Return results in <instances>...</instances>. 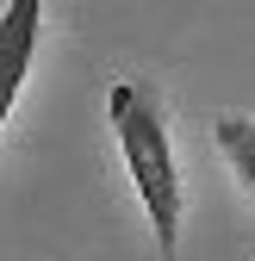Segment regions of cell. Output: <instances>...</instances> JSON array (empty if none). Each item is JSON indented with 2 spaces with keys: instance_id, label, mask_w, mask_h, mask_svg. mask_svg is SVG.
<instances>
[{
  "instance_id": "cell-1",
  "label": "cell",
  "mask_w": 255,
  "mask_h": 261,
  "mask_svg": "<svg viewBox=\"0 0 255 261\" xmlns=\"http://www.w3.org/2000/svg\"><path fill=\"white\" fill-rule=\"evenodd\" d=\"M106 124H112L118 155H124L131 193L143 205V224L156 237V255L174 261L181 255V224H187V180H181V155H174V137H168V112L149 87L112 81L106 87Z\"/></svg>"
},
{
  "instance_id": "cell-3",
  "label": "cell",
  "mask_w": 255,
  "mask_h": 261,
  "mask_svg": "<svg viewBox=\"0 0 255 261\" xmlns=\"http://www.w3.org/2000/svg\"><path fill=\"white\" fill-rule=\"evenodd\" d=\"M212 143L224 149V162H231V174L243 180V193H255V118L218 112V118H212Z\"/></svg>"
},
{
  "instance_id": "cell-2",
  "label": "cell",
  "mask_w": 255,
  "mask_h": 261,
  "mask_svg": "<svg viewBox=\"0 0 255 261\" xmlns=\"http://www.w3.org/2000/svg\"><path fill=\"white\" fill-rule=\"evenodd\" d=\"M38 38H44V0H7V13H0V143H7L13 106L31 81Z\"/></svg>"
}]
</instances>
